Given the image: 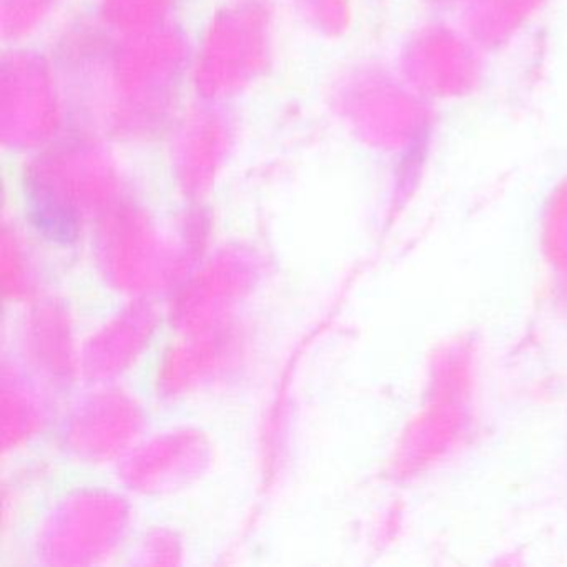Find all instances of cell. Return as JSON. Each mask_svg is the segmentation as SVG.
Segmentation results:
<instances>
[{"instance_id": "6da1fadb", "label": "cell", "mask_w": 567, "mask_h": 567, "mask_svg": "<svg viewBox=\"0 0 567 567\" xmlns=\"http://www.w3.org/2000/svg\"><path fill=\"white\" fill-rule=\"evenodd\" d=\"M31 218L35 228L54 244L69 245L78 238V220L62 203L44 193L31 197Z\"/></svg>"}]
</instances>
